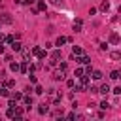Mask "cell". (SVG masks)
Returning a JSON list of instances; mask_svg holds the SVG:
<instances>
[{
    "instance_id": "cell-37",
    "label": "cell",
    "mask_w": 121,
    "mask_h": 121,
    "mask_svg": "<svg viewBox=\"0 0 121 121\" xmlns=\"http://www.w3.org/2000/svg\"><path fill=\"white\" fill-rule=\"evenodd\" d=\"M100 49H102V51H106V49H108V43H106V42H104V43H100Z\"/></svg>"
},
{
    "instance_id": "cell-25",
    "label": "cell",
    "mask_w": 121,
    "mask_h": 121,
    "mask_svg": "<svg viewBox=\"0 0 121 121\" xmlns=\"http://www.w3.org/2000/svg\"><path fill=\"white\" fill-rule=\"evenodd\" d=\"M9 68H11L13 72H19V64H17V62H11V64H9Z\"/></svg>"
},
{
    "instance_id": "cell-20",
    "label": "cell",
    "mask_w": 121,
    "mask_h": 121,
    "mask_svg": "<svg viewBox=\"0 0 121 121\" xmlns=\"http://www.w3.org/2000/svg\"><path fill=\"white\" fill-rule=\"evenodd\" d=\"M36 57H38V59H40V60H43V59H45V57H47V53H45V51H43V49H40V53H38V55H36Z\"/></svg>"
},
{
    "instance_id": "cell-16",
    "label": "cell",
    "mask_w": 121,
    "mask_h": 121,
    "mask_svg": "<svg viewBox=\"0 0 121 121\" xmlns=\"http://www.w3.org/2000/svg\"><path fill=\"white\" fill-rule=\"evenodd\" d=\"M51 59H53V60H59V59H60V49H55V51L51 53Z\"/></svg>"
},
{
    "instance_id": "cell-36",
    "label": "cell",
    "mask_w": 121,
    "mask_h": 121,
    "mask_svg": "<svg viewBox=\"0 0 121 121\" xmlns=\"http://www.w3.org/2000/svg\"><path fill=\"white\" fill-rule=\"evenodd\" d=\"M59 68H60V70H64V72H66V68H68V64H66V62H60V64H59Z\"/></svg>"
},
{
    "instance_id": "cell-31",
    "label": "cell",
    "mask_w": 121,
    "mask_h": 121,
    "mask_svg": "<svg viewBox=\"0 0 121 121\" xmlns=\"http://www.w3.org/2000/svg\"><path fill=\"white\" fill-rule=\"evenodd\" d=\"M30 53H32V55H38V53H40V47H38V45H34V47H32V51H30Z\"/></svg>"
},
{
    "instance_id": "cell-11",
    "label": "cell",
    "mask_w": 121,
    "mask_h": 121,
    "mask_svg": "<svg viewBox=\"0 0 121 121\" xmlns=\"http://www.w3.org/2000/svg\"><path fill=\"white\" fill-rule=\"evenodd\" d=\"M0 23H11L9 13H2V15H0Z\"/></svg>"
},
{
    "instance_id": "cell-7",
    "label": "cell",
    "mask_w": 121,
    "mask_h": 121,
    "mask_svg": "<svg viewBox=\"0 0 121 121\" xmlns=\"http://www.w3.org/2000/svg\"><path fill=\"white\" fill-rule=\"evenodd\" d=\"M21 53H23V60H28V59H30V49L21 47Z\"/></svg>"
},
{
    "instance_id": "cell-41",
    "label": "cell",
    "mask_w": 121,
    "mask_h": 121,
    "mask_svg": "<svg viewBox=\"0 0 121 121\" xmlns=\"http://www.w3.org/2000/svg\"><path fill=\"white\" fill-rule=\"evenodd\" d=\"M2 78H4V70H0V79H2Z\"/></svg>"
},
{
    "instance_id": "cell-6",
    "label": "cell",
    "mask_w": 121,
    "mask_h": 121,
    "mask_svg": "<svg viewBox=\"0 0 121 121\" xmlns=\"http://www.w3.org/2000/svg\"><path fill=\"white\" fill-rule=\"evenodd\" d=\"M72 55H76V57H79V55H83V49H81L79 45H74V47H72Z\"/></svg>"
},
{
    "instance_id": "cell-13",
    "label": "cell",
    "mask_w": 121,
    "mask_h": 121,
    "mask_svg": "<svg viewBox=\"0 0 121 121\" xmlns=\"http://www.w3.org/2000/svg\"><path fill=\"white\" fill-rule=\"evenodd\" d=\"M98 93H102V95H108V93H110V85H108V83H104V85L98 89Z\"/></svg>"
},
{
    "instance_id": "cell-22",
    "label": "cell",
    "mask_w": 121,
    "mask_h": 121,
    "mask_svg": "<svg viewBox=\"0 0 121 121\" xmlns=\"http://www.w3.org/2000/svg\"><path fill=\"white\" fill-rule=\"evenodd\" d=\"M100 9H102V11H108V9H110V4L104 0V2H102V6H100Z\"/></svg>"
},
{
    "instance_id": "cell-44",
    "label": "cell",
    "mask_w": 121,
    "mask_h": 121,
    "mask_svg": "<svg viewBox=\"0 0 121 121\" xmlns=\"http://www.w3.org/2000/svg\"><path fill=\"white\" fill-rule=\"evenodd\" d=\"M0 2H2V0H0Z\"/></svg>"
},
{
    "instance_id": "cell-35",
    "label": "cell",
    "mask_w": 121,
    "mask_h": 121,
    "mask_svg": "<svg viewBox=\"0 0 121 121\" xmlns=\"http://www.w3.org/2000/svg\"><path fill=\"white\" fill-rule=\"evenodd\" d=\"M13 40H15V36H6V42L8 43H13Z\"/></svg>"
},
{
    "instance_id": "cell-29",
    "label": "cell",
    "mask_w": 121,
    "mask_h": 121,
    "mask_svg": "<svg viewBox=\"0 0 121 121\" xmlns=\"http://www.w3.org/2000/svg\"><path fill=\"white\" fill-rule=\"evenodd\" d=\"M60 115H62V108H59V110L53 112V117H60Z\"/></svg>"
},
{
    "instance_id": "cell-18",
    "label": "cell",
    "mask_w": 121,
    "mask_h": 121,
    "mask_svg": "<svg viewBox=\"0 0 121 121\" xmlns=\"http://www.w3.org/2000/svg\"><path fill=\"white\" fill-rule=\"evenodd\" d=\"M6 115H8L9 119H13V117H15V108H8V112H6Z\"/></svg>"
},
{
    "instance_id": "cell-14",
    "label": "cell",
    "mask_w": 121,
    "mask_h": 121,
    "mask_svg": "<svg viewBox=\"0 0 121 121\" xmlns=\"http://www.w3.org/2000/svg\"><path fill=\"white\" fill-rule=\"evenodd\" d=\"M62 43H66V38H64V36H59V38H57V42H55V45L62 47Z\"/></svg>"
},
{
    "instance_id": "cell-12",
    "label": "cell",
    "mask_w": 121,
    "mask_h": 121,
    "mask_svg": "<svg viewBox=\"0 0 121 121\" xmlns=\"http://www.w3.org/2000/svg\"><path fill=\"white\" fill-rule=\"evenodd\" d=\"M110 42H112V43H117V42H119V34H117V32H112V34H110Z\"/></svg>"
},
{
    "instance_id": "cell-24",
    "label": "cell",
    "mask_w": 121,
    "mask_h": 121,
    "mask_svg": "<svg viewBox=\"0 0 121 121\" xmlns=\"http://www.w3.org/2000/svg\"><path fill=\"white\" fill-rule=\"evenodd\" d=\"M45 8H47V6H45V2H43V0H40V2H38V9H42V11H43Z\"/></svg>"
},
{
    "instance_id": "cell-28",
    "label": "cell",
    "mask_w": 121,
    "mask_h": 121,
    "mask_svg": "<svg viewBox=\"0 0 121 121\" xmlns=\"http://www.w3.org/2000/svg\"><path fill=\"white\" fill-rule=\"evenodd\" d=\"M8 106H9V108H15V106H17V100H15V98H9Z\"/></svg>"
},
{
    "instance_id": "cell-2",
    "label": "cell",
    "mask_w": 121,
    "mask_h": 121,
    "mask_svg": "<svg viewBox=\"0 0 121 121\" xmlns=\"http://www.w3.org/2000/svg\"><path fill=\"white\" fill-rule=\"evenodd\" d=\"M47 98L59 106V93H57V89H49V91H47Z\"/></svg>"
},
{
    "instance_id": "cell-15",
    "label": "cell",
    "mask_w": 121,
    "mask_h": 121,
    "mask_svg": "<svg viewBox=\"0 0 121 121\" xmlns=\"http://www.w3.org/2000/svg\"><path fill=\"white\" fill-rule=\"evenodd\" d=\"M11 47H13V51H21V43H19V40H13V43H11Z\"/></svg>"
},
{
    "instance_id": "cell-3",
    "label": "cell",
    "mask_w": 121,
    "mask_h": 121,
    "mask_svg": "<svg viewBox=\"0 0 121 121\" xmlns=\"http://www.w3.org/2000/svg\"><path fill=\"white\" fill-rule=\"evenodd\" d=\"M64 70H60V68H57L55 72H53V79H57V81H60V79H64Z\"/></svg>"
},
{
    "instance_id": "cell-23",
    "label": "cell",
    "mask_w": 121,
    "mask_h": 121,
    "mask_svg": "<svg viewBox=\"0 0 121 121\" xmlns=\"http://www.w3.org/2000/svg\"><path fill=\"white\" fill-rule=\"evenodd\" d=\"M110 78H112V79H119V70H113V72L110 74Z\"/></svg>"
},
{
    "instance_id": "cell-5",
    "label": "cell",
    "mask_w": 121,
    "mask_h": 121,
    "mask_svg": "<svg viewBox=\"0 0 121 121\" xmlns=\"http://www.w3.org/2000/svg\"><path fill=\"white\" fill-rule=\"evenodd\" d=\"M47 112H49V106H47V104H45V102H43V104H40V106H38V113H42V115H43V113H47Z\"/></svg>"
},
{
    "instance_id": "cell-17",
    "label": "cell",
    "mask_w": 121,
    "mask_h": 121,
    "mask_svg": "<svg viewBox=\"0 0 121 121\" xmlns=\"http://www.w3.org/2000/svg\"><path fill=\"white\" fill-rule=\"evenodd\" d=\"M91 74H93V79H102V72L100 70H93Z\"/></svg>"
},
{
    "instance_id": "cell-43",
    "label": "cell",
    "mask_w": 121,
    "mask_h": 121,
    "mask_svg": "<svg viewBox=\"0 0 121 121\" xmlns=\"http://www.w3.org/2000/svg\"><path fill=\"white\" fill-rule=\"evenodd\" d=\"M13 2H15V4H19V2H23V0H13Z\"/></svg>"
},
{
    "instance_id": "cell-34",
    "label": "cell",
    "mask_w": 121,
    "mask_h": 121,
    "mask_svg": "<svg viewBox=\"0 0 121 121\" xmlns=\"http://www.w3.org/2000/svg\"><path fill=\"white\" fill-rule=\"evenodd\" d=\"M113 95H121V87H115V89H110Z\"/></svg>"
},
{
    "instance_id": "cell-40",
    "label": "cell",
    "mask_w": 121,
    "mask_h": 121,
    "mask_svg": "<svg viewBox=\"0 0 121 121\" xmlns=\"http://www.w3.org/2000/svg\"><path fill=\"white\" fill-rule=\"evenodd\" d=\"M2 53H4V45L0 43V55H2Z\"/></svg>"
},
{
    "instance_id": "cell-8",
    "label": "cell",
    "mask_w": 121,
    "mask_h": 121,
    "mask_svg": "<svg viewBox=\"0 0 121 121\" xmlns=\"http://www.w3.org/2000/svg\"><path fill=\"white\" fill-rule=\"evenodd\" d=\"M78 62H83V64H89V62H91V57H89V55H79V59H78Z\"/></svg>"
},
{
    "instance_id": "cell-27",
    "label": "cell",
    "mask_w": 121,
    "mask_h": 121,
    "mask_svg": "<svg viewBox=\"0 0 121 121\" xmlns=\"http://www.w3.org/2000/svg\"><path fill=\"white\" fill-rule=\"evenodd\" d=\"M11 98H15V100H21V98H23V93H19V91H17V93H13V96H11Z\"/></svg>"
},
{
    "instance_id": "cell-10",
    "label": "cell",
    "mask_w": 121,
    "mask_h": 121,
    "mask_svg": "<svg viewBox=\"0 0 121 121\" xmlns=\"http://www.w3.org/2000/svg\"><path fill=\"white\" fill-rule=\"evenodd\" d=\"M72 28H74V32H79V30H81V19H76Z\"/></svg>"
},
{
    "instance_id": "cell-30",
    "label": "cell",
    "mask_w": 121,
    "mask_h": 121,
    "mask_svg": "<svg viewBox=\"0 0 121 121\" xmlns=\"http://www.w3.org/2000/svg\"><path fill=\"white\" fill-rule=\"evenodd\" d=\"M100 108H102V110H108V108H110V104H108L106 100H102V102H100Z\"/></svg>"
},
{
    "instance_id": "cell-39",
    "label": "cell",
    "mask_w": 121,
    "mask_h": 121,
    "mask_svg": "<svg viewBox=\"0 0 121 121\" xmlns=\"http://www.w3.org/2000/svg\"><path fill=\"white\" fill-rule=\"evenodd\" d=\"M4 42H6V36H4L2 32H0V43H4Z\"/></svg>"
},
{
    "instance_id": "cell-9",
    "label": "cell",
    "mask_w": 121,
    "mask_h": 121,
    "mask_svg": "<svg viewBox=\"0 0 121 121\" xmlns=\"http://www.w3.org/2000/svg\"><path fill=\"white\" fill-rule=\"evenodd\" d=\"M23 100H25V108H26V110H30V106H32V96H28V95H26V96H23Z\"/></svg>"
},
{
    "instance_id": "cell-26",
    "label": "cell",
    "mask_w": 121,
    "mask_h": 121,
    "mask_svg": "<svg viewBox=\"0 0 121 121\" xmlns=\"http://www.w3.org/2000/svg\"><path fill=\"white\" fill-rule=\"evenodd\" d=\"M34 93H36V95H42V93H43V87H42V85H36Z\"/></svg>"
},
{
    "instance_id": "cell-1",
    "label": "cell",
    "mask_w": 121,
    "mask_h": 121,
    "mask_svg": "<svg viewBox=\"0 0 121 121\" xmlns=\"http://www.w3.org/2000/svg\"><path fill=\"white\" fill-rule=\"evenodd\" d=\"M89 85H91V83H89V76L83 74V76H79V85L76 87V91H85Z\"/></svg>"
},
{
    "instance_id": "cell-21",
    "label": "cell",
    "mask_w": 121,
    "mask_h": 121,
    "mask_svg": "<svg viewBox=\"0 0 121 121\" xmlns=\"http://www.w3.org/2000/svg\"><path fill=\"white\" fill-rule=\"evenodd\" d=\"M15 85V79H6L4 81V87H13Z\"/></svg>"
},
{
    "instance_id": "cell-32",
    "label": "cell",
    "mask_w": 121,
    "mask_h": 121,
    "mask_svg": "<svg viewBox=\"0 0 121 121\" xmlns=\"http://www.w3.org/2000/svg\"><path fill=\"white\" fill-rule=\"evenodd\" d=\"M119 57H121V55H119V51H113V53H112V59H113V60H117Z\"/></svg>"
},
{
    "instance_id": "cell-42",
    "label": "cell",
    "mask_w": 121,
    "mask_h": 121,
    "mask_svg": "<svg viewBox=\"0 0 121 121\" xmlns=\"http://www.w3.org/2000/svg\"><path fill=\"white\" fill-rule=\"evenodd\" d=\"M25 2H26V4H34V0H25Z\"/></svg>"
},
{
    "instance_id": "cell-33",
    "label": "cell",
    "mask_w": 121,
    "mask_h": 121,
    "mask_svg": "<svg viewBox=\"0 0 121 121\" xmlns=\"http://www.w3.org/2000/svg\"><path fill=\"white\" fill-rule=\"evenodd\" d=\"M83 74H85V70H83V68H78V70H76V76H78V78H79V76H83Z\"/></svg>"
},
{
    "instance_id": "cell-4",
    "label": "cell",
    "mask_w": 121,
    "mask_h": 121,
    "mask_svg": "<svg viewBox=\"0 0 121 121\" xmlns=\"http://www.w3.org/2000/svg\"><path fill=\"white\" fill-rule=\"evenodd\" d=\"M19 72L28 74V60H23V64H19Z\"/></svg>"
},
{
    "instance_id": "cell-19",
    "label": "cell",
    "mask_w": 121,
    "mask_h": 121,
    "mask_svg": "<svg viewBox=\"0 0 121 121\" xmlns=\"http://www.w3.org/2000/svg\"><path fill=\"white\" fill-rule=\"evenodd\" d=\"M0 95L2 96H9V87H2L0 89Z\"/></svg>"
},
{
    "instance_id": "cell-38",
    "label": "cell",
    "mask_w": 121,
    "mask_h": 121,
    "mask_svg": "<svg viewBox=\"0 0 121 121\" xmlns=\"http://www.w3.org/2000/svg\"><path fill=\"white\" fill-rule=\"evenodd\" d=\"M51 4H55V6H59V4H62V0H51Z\"/></svg>"
}]
</instances>
